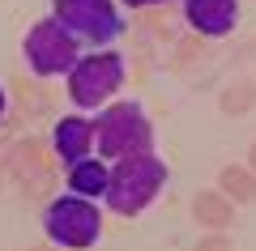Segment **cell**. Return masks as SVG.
<instances>
[{
    "label": "cell",
    "instance_id": "1",
    "mask_svg": "<svg viewBox=\"0 0 256 251\" xmlns=\"http://www.w3.org/2000/svg\"><path fill=\"white\" fill-rule=\"evenodd\" d=\"M166 179H171V166H166V158H158L154 149L120 158V162H111V183H107L102 205L116 217H141L158 196H162Z\"/></svg>",
    "mask_w": 256,
    "mask_h": 251
},
{
    "label": "cell",
    "instance_id": "2",
    "mask_svg": "<svg viewBox=\"0 0 256 251\" xmlns=\"http://www.w3.org/2000/svg\"><path fill=\"white\" fill-rule=\"evenodd\" d=\"M154 149V124L137 98H120L94 111V153L107 162Z\"/></svg>",
    "mask_w": 256,
    "mask_h": 251
},
{
    "label": "cell",
    "instance_id": "3",
    "mask_svg": "<svg viewBox=\"0 0 256 251\" xmlns=\"http://www.w3.org/2000/svg\"><path fill=\"white\" fill-rule=\"evenodd\" d=\"M124 77H128V68H124V55L116 47H90V51H82V60L68 72V98H73L77 111L94 115L98 107H107L120 94Z\"/></svg>",
    "mask_w": 256,
    "mask_h": 251
},
{
    "label": "cell",
    "instance_id": "4",
    "mask_svg": "<svg viewBox=\"0 0 256 251\" xmlns=\"http://www.w3.org/2000/svg\"><path fill=\"white\" fill-rule=\"evenodd\" d=\"M43 234L64 251H90L102 239V205L77 192H64L43 209Z\"/></svg>",
    "mask_w": 256,
    "mask_h": 251
},
{
    "label": "cell",
    "instance_id": "5",
    "mask_svg": "<svg viewBox=\"0 0 256 251\" xmlns=\"http://www.w3.org/2000/svg\"><path fill=\"white\" fill-rule=\"evenodd\" d=\"M22 55L34 77H68L73 64L82 60V38L56 13H47V17L30 21V30L22 34Z\"/></svg>",
    "mask_w": 256,
    "mask_h": 251
},
{
    "label": "cell",
    "instance_id": "6",
    "mask_svg": "<svg viewBox=\"0 0 256 251\" xmlns=\"http://www.w3.org/2000/svg\"><path fill=\"white\" fill-rule=\"evenodd\" d=\"M52 13L90 47H116L124 34L120 0H52Z\"/></svg>",
    "mask_w": 256,
    "mask_h": 251
},
{
    "label": "cell",
    "instance_id": "7",
    "mask_svg": "<svg viewBox=\"0 0 256 251\" xmlns=\"http://www.w3.org/2000/svg\"><path fill=\"white\" fill-rule=\"evenodd\" d=\"M52 149L60 153L64 166L90 158L94 153V115L90 111H73V115H60L52 124Z\"/></svg>",
    "mask_w": 256,
    "mask_h": 251
},
{
    "label": "cell",
    "instance_id": "8",
    "mask_svg": "<svg viewBox=\"0 0 256 251\" xmlns=\"http://www.w3.org/2000/svg\"><path fill=\"white\" fill-rule=\"evenodd\" d=\"M184 21L205 38H226L239 26V0H180Z\"/></svg>",
    "mask_w": 256,
    "mask_h": 251
},
{
    "label": "cell",
    "instance_id": "9",
    "mask_svg": "<svg viewBox=\"0 0 256 251\" xmlns=\"http://www.w3.org/2000/svg\"><path fill=\"white\" fill-rule=\"evenodd\" d=\"M107 183H111V162L98 158V153H90V158L68 166V192H77V196L102 200L107 196Z\"/></svg>",
    "mask_w": 256,
    "mask_h": 251
},
{
    "label": "cell",
    "instance_id": "10",
    "mask_svg": "<svg viewBox=\"0 0 256 251\" xmlns=\"http://www.w3.org/2000/svg\"><path fill=\"white\" fill-rule=\"evenodd\" d=\"M120 4H128V9H150V4H166V0H120Z\"/></svg>",
    "mask_w": 256,
    "mask_h": 251
},
{
    "label": "cell",
    "instance_id": "11",
    "mask_svg": "<svg viewBox=\"0 0 256 251\" xmlns=\"http://www.w3.org/2000/svg\"><path fill=\"white\" fill-rule=\"evenodd\" d=\"M4 107H9V98H4V85H0V115H4Z\"/></svg>",
    "mask_w": 256,
    "mask_h": 251
}]
</instances>
